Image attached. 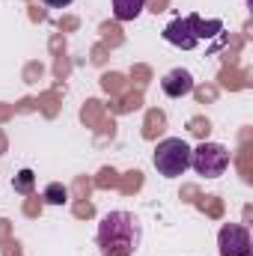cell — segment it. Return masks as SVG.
<instances>
[{
	"label": "cell",
	"instance_id": "cell-1",
	"mask_svg": "<svg viewBox=\"0 0 253 256\" xmlns=\"http://www.w3.org/2000/svg\"><path fill=\"white\" fill-rule=\"evenodd\" d=\"M102 256H134L140 248V220L131 212H110L98 224Z\"/></svg>",
	"mask_w": 253,
	"mask_h": 256
},
{
	"label": "cell",
	"instance_id": "cell-2",
	"mask_svg": "<svg viewBox=\"0 0 253 256\" xmlns=\"http://www.w3.org/2000/svg\"><path fill=\"white\" fill-rule=\"evenodd\" d=\"M218 33H224V21H218V18L206 21L202 15L190 12L185 18H176L173 24H167L164 39H167L170 45L182 48V51H190V48H196L202 39H212V36H218Z\"/></svg>",
	"mask_w": 253,
	"mask_h": 256
},
{
	"label": "cell",
	"instance_id": "cell-3",
	"mask_svg": "<svg viewBox=\"0 0 253 256\" xmlns=\"http://www.w3.org/2000/svg\"><path fill=\"white\" fill-rule=\"evenodd\" d=\"M152 161H155V170L161 176H167V179L185 176V170L190 167V146L179 137H167V140L158 143Z\"/></svg>",
	"mask_w": 253,
	"mask_h": 256
},
{
	"label": "cell",
	"instance_id": "cell-4",
	"mask_svg": "<svg viewBox=\"0 0 253 256\" xmlns=\"http://www.w3.org/2000/svg\"><path fill=\"white\" fill-rule=\"evenodd\" d=\"M190 167L206 179H218L230 167V149L224 143H200L190 149Z\"/></svg>",
	"mask_w": 253,
	"mask_h": 256
},
{
	"label": "cell",
	"instance_id": "cell-5",
	"mask_svg": "<svg viewBox=\"0 0 253 256\" xmlns=\"http://www.w3.org/2000/svg\"><path fill=\"white\" fill-rule=\"evenodd\" d=\"M220 256H250V232L242 224H226L218 236Z\"/></svg>",
	"mask_w": 253,
	"mask_h": 256
},
{
	"label": "cell",
	"instance_id": "cell-6",
	"mask_svg": "<svg viewBox=\"0 0 253 256\" xmlns=\"http://www.w3.org/2000/svg\"><path fill=\"white\" fill-rule=\"evenodd\" d=\"M161 90L170 98H182V96H188L190 90H194V78H190V72H185V68H173V72L164 74Z\"/></svg>",
	"mask_w": 253,
	"mask_h": 256
},
{
	"label": "cell",
	"instance_id": "cell-7",
	"mask_svg": "<svg viewBox=\"0 0 253 256\" xmlns=\"http://www.w3.org/2000/svg\"><path fill=\"white\" fill-rule=\"evenodd\" d=\"M146 9V0H114V18L116 21H134Z\"/></svg>",
	"mask_w": 253,
	"mask_h": 256
},
{
	"label": "cell",
	"instance_id": "cell-8",
	"mask_svg": "<svg viewBox=\"0 0 253 256\" xmlns=\"http://www.w3.org/2000/svg\"><path fill=\"white\" fill-rule=\"evenodd\" d=\"M42 196H45V202H51V206H66V202H68V191H66V185H60V182H51Z\"/></svg>",
	"mask_w": 253,
	"mask_h": 256
},
{
	"label": "cell",
	"instance_id": "cell-9",
	"mask_svg": "<svg viewBox=\"0 0 253 256\" xmlns=\"http://www.w3.org/2000/svg\"><path fill=\"white\" fill-rule=\"evenodd\" d=\"M30 188H33V173H30V170H21L18 179H15V191L18 194H30Z\"/></svg>",
	"mask_w": 253,
	"mask_h": 256
},
{
	"label": "cell",
	"instance_id": "cell-10",
	"mask_svg": "<svg viewBox=\"0 0 253 256\" xmlns=\"http://www.w3.org/2000/svg\"><path fill=\"white\" fill-rule=\"evenodd\" d=\"M45 3H48L51 9H66V6H68V3H74V0H45Z\"/></svg>",
	"mask_w": 253,
	"mask_h": 256
}]
</instances>
